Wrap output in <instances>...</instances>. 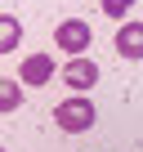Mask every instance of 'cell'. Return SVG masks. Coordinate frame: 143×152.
Listing matches in <instances>:
<instances>
[{
	"instance_id": "6da1fadb",
	"label": "cell",
	"mask_w": 143,
	"mask_h": 152,
	"mask_svg": "<svg viewBox=\"0 0 143 152\" xmlns=\"http://www.w3.org/2000/svg\"><path fill=\"white\" fill-rule=\"evenodd\" d=\"M94 121H98V107H94L85 94H72V99H63V103L54 107V125L67 130V134H85Z\"/></svg>"
},
{
	"instance_id": "7a4b0ae2",
	"label": "cell",
	"mask_w": 143,
	"mask_h": 152,
	"mask_svg": "<svg viewBox=\"0 0 143 152\" xmlns=\"http://www.w3.org/2000/svg\"><path fill=\"white\" fill-rule=\"evenodd\" d=\"M54 40H58V49H63V54L81 58V54L90 49V40H94V36H90V27H85L81 18H63V23H58V31H54Z\"/></svg>"
},
{
	"instance_id": "3957f363",
	"label": "cell",
	"mask_w": 143,
	"mask_h": 152,
	"mask_svg": "<svg viewBox=\"0 0 143 152\" xmlns=\"http://www.w3.org/2000/svg\"><path fill=\"white\" fill-rule=\"evenodd\" d=\"M63 81H67V90H72V94L94 90V85H98V63H90L85 54H81V58H72V63L63 67Z\"/></svg>"
},
{
	"instance_id": "277c9868",
	"label": "cell",
	"mask_w": 143,
	"mask_h": 152,
	"mask_svg": "<svg viewBox=\"0 0 143 152\" xmlns=\"http://www.w3.org/2000/svg\"><path fill=\"white\" fill-rule=\"evenodd\" d=\"M49 76H54V58L49 54H27L23 58V67H18V81L23 85H49Z\"/></svg>"
},
{
	"instance_id": "5b68a950",
	"label": "cell",
	"mask_w": 143,
	"mask_h": 152,
	"mask_svg": "<svg viewBox=\"0 0 143 152\" xmlns=\"http://www.w3.org/2000/svg\"><path fill=\"white\" fill-rule=\"evenodd\" d=\"M116 54L121 58H130V63H139L143 58V23H121V31H116Z\"/></svg>"
},
{
	"instance_id": "8992f818",
	"label": "cell",
	"mask_w": 143,
	"mask_h": 152,
	"mask_svg": "<svg viewBox=\"0 0 143 152\" xmlns=\"http://www.w3.org/2000/svg\"><path fill=\"white\" fill-rule=\"evenodd\" d=\"M18 40H23V27H18L14 14H5V18H0V54H14Z\"/></svg>"
},
{
	"instance_id": "52a82bcc",
	"label": "cell",
	"mask_w": 143,
	"mask_h": 152,
	"mask_svg": "<svg viewBox=\"0 0 143 152\" xmlns=\"http://www.w3.org/2000/svg\"><path fill=\"white\" fill-rule=\"evenodd\" d=\"M18 103H23L18 81H0V112H18Z\"/></svg>"
},
{
	"instance_id": "ba28073f",
	"label": "cell",
	"mask_w": 143,
	"mask_h": 152,
	"mask_svg": "<svg viewBox=\"0 0 143 152\" xmlns=\"http://www.w3.org/2000/svg\"><path fill=\"white\" fill-rule=\"evenodd\" d=\"M130 9H134V0H103V14H107V18H121V23H125Z\"/></svg>"
}]
</instances>
